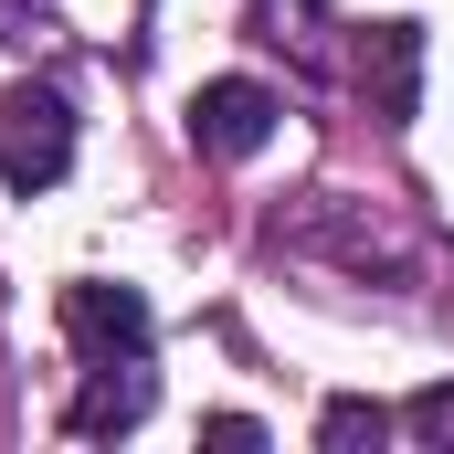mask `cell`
<instances>
[{"label": "cell", "mask_w": 454, "mask_h": 454, "mask_svg": "<svg viewBox=\"0 0 454 454\" xmlns=\"http://www.w3.org/2000/svg\"><path fill=\"white\" fill-rule=\"evenodd\" d=\"M64 169H74V106H64L53 85L0 96V180H11V191H53Z\"/></svg>", "instance_id": "cell-1"}, {"label": "cell", "mask_w": 454, "mask_h": 454, "mask_svg": "<svg viewBox=\"0 0 454 454\" xmlns=\"http://www.w3.org/2000/svg\"><path fill=\"white\" fill-rule=\"evenodd\" d=\"M148 328H159V317H148L137 286H96V275L64 286V339L85 348V370H96V359H148Z\"/></svg>", "instance_id": "cell-2"}, {"label": "cell", "mask_w": 454, "mask_h": 454, "mask_svg": "<svg viewBox=\"0 0 454 454\" xmlns=\"http://www.w3.org/2000/svg\"><path fill=\"white\" fill-rule=\"evenodd\" d=\"M275 85H254V74H212L201 96H191V137H201V159H254L264 137H275Z\"/></svg>", "instance_id": "cell-3"}, {"label": "cell", "mask_w": 454, "mask_h": 454, "mask_svg": "<svg viewBox=\"0 0 454 454\" xmlns=\"http://www.w3.org/2000/svg\"><path fill=\"white\" fill-rule=\"evenodd\" d=\"M148 402H159V380H148V359H96V380L74 391V412H64V434L74 444H106L127 423H148Z\"/></svg>", "instance_id": "cell-4"}, {"label": "cell", "mask_w": 454, "mask_h": 454, "mask_svg": "<svg viewBox=\"0 0 454 454\" xmlns=\"http://www.w3.org/2000/svg\"><path fill=\"white\" fill-rule=\"evenodd\" d=\"M359 85H370V106L402 127L412 96H423V21H380V32L359 43Z\"/></svg>", "instance_id": "cell-5"}, {"label": "cell", "mask_w": 454, "mask_h": 454, "mask_svg": "<svg viewBox=\"0 0 454 454\" xmlns=\"http://www.w3.org/2000/svg\"><path fill=\"white\" fill-rule=\"evenodd\" d=\"M380 434H391V412H380V402H359V391L317 412V444H328V454H370Z\"/></svg>", "instance_id": "cell-6"}, {"label": "cell", "mask_w": 454, "mask_h": 454, "mask_svg": "<svg viewBox=\"0 0 454 454\" xmlns=\"http://www.w3.org/2000/svg\"><path fill=\"white\" fill-rule=\"evenodd\" d=\"M402 434H412V444H434V454H454V380H434V391H412Z\"/></svg>", "instance_id": "cell-7"}, {"label": "cell", "mask_w": 454, "mask_h": 454, "mask_svg": "<svg viewBox=\"0 0 454 454\" xmlns=\"http://www.w3.org/2000/svg\"><path fill=\"white\" fill-rule=\"evenodd\" d=\"M64 21H53V0H0V53H43Z\"/></svg>", "instance_id": "cell-8"}, {"label": "cell", "mask_w": 454, "mask_h": 454, "mask_svg": "<svg viewBox=\"0 0 454 454\" xmlns=\"http://www.w3.org/2000/svg\"><path fill=\"white\" fill-rule=\"evenodd\" d=\"M201 434H212V444H232V454H254V444H264V423H254V412H212Z\"/></svg>", "instance_id": "cell-9"}]
</instances>
